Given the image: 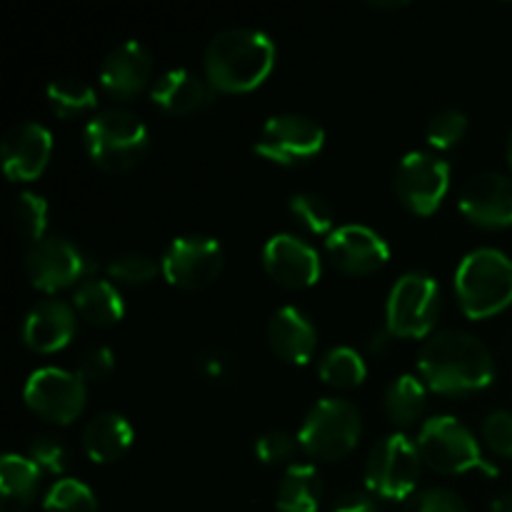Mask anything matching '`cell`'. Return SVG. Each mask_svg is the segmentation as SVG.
Instances as JSON below:
<instances>
[{
    "instance_id": "cell-35",
    "label": "cell",
    "mask_w": 512,
    "mask_h": 512,
    "mask_svg": "<svg viewBox=\"0 0 512 512\" xmlns=\"http://www.w3.org/2000/svg\"><path fill=\"white\" fill-rule=\"evenodd\" d=\"M28 458L33 460L43 473L50 475H60L68 468V450L63 448V443L50 438V435H40V438L30 440Z\"/></svg>"
},
{
    "instance_id": "cell-33",
    "label": "cell",
    "mask_w": 512,
    "mask_h": 512,
    "mask_svg": "<svg viewBox=\"0 0 512 512\" xmlns=\"http://www.w3.org/2000/svg\"><path fill=\"white\" fill-rule=\"evenodd\" d=\"M158 273H163L160 265L155 263L150 255L143 253L118 255V258L108 265V275L113 283L133 285V288H138V285H150L158 278Z\"/></svg>"
},
{
    "instance_id": "cell-2",
    "label": "cell",
    "mask_w": 512,
    "mask_h": 512,
    "mask_svg": "<svg viewBox=\"0 0 512 512\" xmlns=\"http://www.w3.org/2000/svg\"><path fill=\"white\" fill-rule=\"evenodd\" d=\"M275 68V43L255 28H228L215 35L203 55L205 80L213 90L243 95L260 88Z\"/></svg>"
},
{
    "instance_id": "cell-23",
    "label": "cell",
    "mask_w": 512,
    "mask_h": 512,
    "mask_svg": "<svg viewBox=\"0 0 512 512\" xmlns=\"http://www.w3.org/2000/svg\"><path fill=\"white\" fill-rule=\"evenodd\" d=\"M43 470L30 458L8 453L0 460V510L25 512L35 503Z\"/></svg>"
},
{
    "instance_id": "cell-31",
    "label": "cell",
    "mask_w": 512,
    "mask_h": 512,
    "mask_svg": "<svg viewBox=\"0 0 512 512\" xmlns=\"http://www.w3.org/2000/svg\"><path fill=\"white\" fill-rule=\"evenodd\" d=\"M45 512H98L95 493L85 483L75 478H60L53 488L45 493Z\"/></svg>"
},
{
    "instance_id": "cell-22",
    "label": "cell",
    "mask_w": 512,
    "mask_h": 512,
    "mask_svg": "<svg viewBox=\"0 0 512 512\" xmlns=\"http://www.w3.org/2000/svg\"><path fill=\"white\" fill-rule=\"evenodd\" d=\"M83 450L93 463L110 465L125 458L133 448L135 430L130 420L120 413H100L90 418L83 428Z\"/></svg>"
},
{
    "instance_id": "cell-10",
    "label": "cell",
    "mask_w": 512,
    "mask_h": 512,
    "mask_svg": "<svg viewBox=\"0 0 512 512\" xmlns=\"http://www.w3.org/2000/svg\"><path fill=\"white\" fill-rule=\"evenodd\" d=\"M393 188L400 203L413 215L428 218L443 205L450 190V165L440 155L413 150L395 168Z\"/></svg>"
},
{
    "instance_id": "cell-36",
    "label": "cell",
    "mask_w": 512,
    "mask_h": 512,
    "mask_svg": "<svg viewBox=\"0 0 512 512\" xmlns=\"http://www.w3.org/2000/svg\"><path fill=\"white\" fill-rule=\"evenodd\" d=\"M298 448V438L283 433V430H273V433H265L255 440V458L263 465H280L288 463Z\"/></svg>"
},
{
    "instance_id": "cell-42",
    "label": "cell",
    "mask_w": 512,
    "mask_h": 512,
    "mask_svg": "<svg viewBox=\"0 0 512 512\" xmlns=\"http://www.w3.org/2000/svg\"><path fill=\"white\" fill-rule=\"evenodd\" d=\"M370 8H375V10H403V8H408V3H400V0H395V3H383V0H380V3H370Z\"/></svg>"
},
{
    "instance_id": "cell-40",
    "label": "cell",
    "mask_w": 512,
    "mask_h": 512,
    "mask_svg": "<svg viewBox=\"0 0 512 512\" xmlns=\"http://www.w3.org/2000/svg\"><path fill=\"white\" fill-rule=\"evenodd\" d=\"M198 370L203 373V378L208 380H220L228 373V360H223V355H203L198 360Z\"/></svg>"
},
{
    "instance_id": "cell-30",
    "label": "cell",
    "mask_w": 512,
    "mask_h": 512,
    "mask_svg": "<svg viewBox=\"0 0 512 512\" xmlns=\"http://www.w3.org/2000/svg\"><path fill=\"white\" fill-rule=\"evenodd\" d=\"M295 223L310 235H330L335 225V213L328 200L318 193H295L288 203Z\"/></svg>"
},
{
    "instance_id": "cell-7",
    "label": "cell",
    "mask_w": 512,
    "mask_h": 512,
    "mask_svg": "<svg viewBox=\"0 0 512 512\" xmlns=\"http://www.w3.org/2000/svg\"><path fill=\"white\" fill-rule=\"evenodd\" d=\"M443 308V293L433 275L410 270L390 288L385 303V330L400 340H420L433 335Z\"/></svg>"
},
{
    "instance_id": "cell-6",
    "label": "cell",
    "mask_w": 512,
    "mask_h": 512,
    "mask_svg": "<svg viewBox=\"0 0 512 512\" xmlns=\"http://www.w3.org/2000/svg\"><path fill=\"white\" fill-rule=\"evenodd\" d=\"M415 445H418L423 465H428L435 473L463 475L480 470L485 475H498V468L485 460L475 435L453 415H435L425 420Z\"/></svg>"
},
{
    "instance_id": "cell-25",
    "label": "cell",
    "mask_w": 512,
    "mask_h": 512,
    "mask_svg": "<svg viewBox=\"0 0 512 512\" xmlns=\"http://www.w3.org/2000/svg\"><path fill=\"white\" fill-rule=\"evenodd\" d=\"M323 500V480L308 463H293L278 485L275 505L280 512H318Z\"/></svg>"
},
{
    "instance_id": "cell-3",
    "label": "cell",
    "mask_w": 512,
    "mask_h": 512,
    "mask_svg": "<svg viewBox=\"0 0 512 512\" xmlns=\"http://www.w3.org/2000/svg\"><path fill=\"white\" fill-rule=\"evenodd\" d=\"M83 145L95 168L123 175L138 168L150 150V133L143 120L125 108H108L88 120Z\"/></svg>"
},
{
    "instance_id": "cell-32",
    "label": "cell",
    "mask_w": 512,
    "mask_h": 512,
    "mask_svg": "<svg viewBox=\"0 0 512 512\" xmlns=\"http://www.w3.org/2000/svg\"><path fill=\"white\" fill-rule=\"evenodd\" d=\"M468 135V115L455 108H445L428 120L425 138L433 150H453Z\"/></svg>"
},
{
    "instance_id": "cell-4",
    "label": "cell",
    "mask_w": 512,
    "mask_h": 512,
    "mask_svg": "<svg viewBox=\"0 0 512 512\" xmlns=\"http://www.w3.org/2000/svg\"><path fill=\"white\" fill-rule=\"evenodd\" d=\"M455 293L470 320H485L512 305V260L495 248L468 253L455 273Z\"/></svg>"
},
{
    "instance_id": "cell-27",
    "label": "cell",
    "mask_w": 512,
    "mask_h": 512,
    "mask_svg": "<svg viewBox=\"0 0 512 512\" xmlns=\"http://www.w3.org/2000/svg\"><path fill=\"white\" fill-rule=\"evenodd\" d=\"M318 375L330 388L353 390L365 383V378H368V365L360 358L358 350L348 348V345H338V348H330L320 358Z\"/></svg>"
},
{
    "instance_id": "cell-8",
    "label": "cell",
    "mask_w": 512,
    "mask_h": 512,
    "mask_svg": "<svg viewBox=\"0 0 512 512\" xmlns=\"http://www.w3.org/2000/svg\"><path fill=\"white\" fill-rule=\"evenodd\" d=\"M423 473V458L418 445L403 433H393L378 440L365 460V488L375 498L408 503L418 488Z\"/></svg>"
},
{
    "instance_id": "cell-16",
    "label": "cell",
    "mask_w": 512,
    "mask_h": 512,
    "mask_svg": "<svg viewBox=\"0 0 512 512\" xmlns=\"http://www.w3.org/2000/svg\"><path fill=\"white\" fill-rule=\"evenodd\" d=\"M458 208L468 223L483 230L512 225V178L503 173H480L460 190Z\"/></svg>"
},
{
    "instance_id": "cell-29",
    "label": "cell",
    "mask_w": 512,
    "mask_h": 512,
    "mask_svg": "<svg viewBox=\"0 0 512 512\" xmlns=\"http://www.w3.org/2000/svg\"><path fill=\"white\" fill-rule=\"evenodd\" d=\"M10 218H13L15 230H18L25 240L38 243V240L45 238V230H48V200H45L43 195L25 190V193H20L18 198L13 200Z\"/></svg>"
},
{
    "instance_id": "cell-14",
    "label": "cell",
    "mask_w": 512,
    "mask_h": 512,
    "mask_svg": "<svg viewBox=\"0 0 512 512\" xmlns=\"http://www.w3.org/2000/svg\"><path fill=\"white\" fill-rule=\"evenodd\" d=\"M325 253L335 270L350 278H368L390 260V245L368 225H340L325 240Z\"/></svg>"
},
{
    "instance_id": "cell-43",
    "label": "cell",
    "mask_w": 512,
    "mask_h": 512,
    "mask_svg": "<svg viewBox=\"0 0 512 512\" xmlns=\"http://www.w3.org/2000/svg\"><path fill=\"white\" fill-rule=\"evenodd\" d=\"M508 163H510V170H512V133L508 138Z\"/></svg>"
},
{
    "instance_id": "cell-15",
    "label": "cell",
    "mask_w": 512,
    "mask_h": 512,
    "mask_svg": "<svg viewBox=\"0 0 512 512\" xmlns=\"http://www.w3.org/2000/svg\"><path fill=\"white\" fill-rule=\"evenodd\" d=\"M263 268L283 290H308L323 275L318 250L290 233L273 235L263 248Z\"/></svg>"
},
{
    "instance_id": "cell-9",
    "label": "cell",
    "mask_w": 512,
    "mask_h": 512,
    "mask_svg": "<svg viewBox=\"0 0 512 512\" xmlns=\"http://www.w3.org/2000/svg\"><path fill=\"white\" fill-rule=\"evenodd\" d=\"M23 265L30 285L40 293H60L78 285L80 280L85 283L93 270L88 255L68 238H58V235H45L38 243H30Z\"/></svg>"
},
{
    "instance_id": "cell-28",
    "label": "cell",
    "mask_w": 512,
    "mask_h": 512,
    "mask_svg": "<svg viewBox=\"0 0 512 512\" xmlns=\"http://www.w3.org/2000/svg\"><path fill=\"white\" fill-rule=\"evenodd\" d=\"M45 98H48L50 110L53 115L63 120H75L88 115L90 110H95L98 105V95L90 83L80 78H58L48 85L45 90Z\"/></svg>"
},
{
    "instance_id": "cell-34",
    "label": "cell",
    "mask_w": 512,
    "mask_h": 512,
    "mask_svg": "<svg viewBox=\"0 0 512 512\" xmlns=\"http://www.w3.org/2000/svg\"><path fill=\"white\" fill-rule=\"evenodd\" d=\"M403 512H470L465 500L455 495L453 490L445 488H428L415 493L405 503Z\"/></svg>"
},
{
    "instance_id": "cell-37",
    "label": "cell",
    "mask_w": 512,
    "mask_h": 512,
    "mask_svg": "<svg viewBox=\"0 0 512 512\" xmlns=\"http://www.w3.org/2000/svg\"><path fill=\"white\" fill-rule=\"evenodd\" d=\"M483 440L498 458L512 460V413L495 410L483 423Z\"/></svg>"
},
{
    "instance_id": "cell-38",
    "label": "cell",
    "mask_w": 512,
    "mask_h": 512,
    "mask_svg": "<svg viewBox=\"0 0 512 512\" xmlns=\"http://www.w3.org/2000/svg\"><path fill=\"white\" fill-rule=\"evenodd\" d=\"M115 368V355L113 350L105 348V345H93V348L85 350L78 360V368L75 373L85 380V383H100V380L108 378Z\"/></svg>"
},
{
    "instance_id": "cell-26",
    "label": "cell",
    "mask_w": 512,
    "mask_h": 512,
    "mask_svg": "<svg viewBox=\"0 0 512 512\" xmlns=\"http://www.w3.org/2000/svg\"><path fill=\"white\" fill-rule=\"evenodd\" d=\"M425 398H428V385L418 375H400L388 385L383 398L385 418L395 428H410L415 420L423 415Z\"/></svg>"
},
{
    "instance_id": "cell-5",
    "label": "cell",
    "mask_w": 512,
    "mask_h": 512,
    "mask_svg": "<svg viewBox=\"0 0 512 512\" xmlns=\"http://www.w3.org/2000/svg\"><path fill=\"white\" fill-rule=\"evenodd\" d=\"M363 435V418L350 400L323 398L308 410L298 433V445L308 458L338 463L348 458Z\"/></svg>"
},
{
    "instance_id": "cell-19",
    "label": "cell",
    "mask_w": 512,
    "mask_h": 512,
    "mask_svg": "<svg viewBox=\"0 0 512 512\" xmlns=\"http://www.w3.org/2000/svg\"><path fill=\"white\" fill-rule=\"evenodd\" d=\"M153 78V55L140 40H125L105 55L100 85L115 100H133Z\"/></svg>"
},
{
    "instance_id": "cell-18",
    "label": "cell",
    "mask_w": 512,
    "mask_h": 512,
    "mask_svg": "<svg viewBox=\"0 0 512 512\" xmlns=\"http://www.w3.org/2000/svg\"><path fill=\"white\" fill-rule=\"evenodd\" d=\"M78 333V313L63 300H40L28 310L20 328V340L38 355H53L68 348Z\"/></svg>"
},
{
    "instance_id": "cell-1",
    "label": "cell",
    "mask_w": 512,
    "mask_h": 512,
    "mask_svg": "<svg viewBox=\"0 0 512 512\" xmlns=\"http://www.w3.org/2000/svg\"><path fill=\"white\" fill-rule=\"evenodd\" d=\"M420 380L438 395H470L495 380V360L488 345L468 330H440L418 353Z\"/></svg>"
},
{
    "instance_id": "cell-41",
    "label": "cell",
    "mask_w": 512,
    "mask_h": 512,
    "mask_svg": "<svg viewBox=\"0 0 512 512\" xmlns=\"http://www.w3.org/2000/svg\"><path fill=\"white\" fill-rule=\"evenodd\" d=\"M490 512H512V493H500L490 503Z\"/></svg>"
},
{
    "instance_id": "cell-21",
    "label": "cell",
    "mask_w": 512,
    "mask_h": 512,
    "mask_svg": "<svg viewBox=\"0 0 512 512\" xmlns=\"http://www.w3.org/2000/svg\"><path fill=\"white\" fill-rule=\"evenodd\" d=\"M268 345L280 360L290 365H305L318 350V330L308 315L293 305L275 310L268 323Z\"/></svg>"
},
{
    "instance_id": "cell-24",
    "label": "cell",
    "mask_w": 512,
    "mask_h": 512,
    "mask_svg": "<svg viewBox=\"0 0 512 512\" xmlns=\"http://www.w3.org/2000/svg\"><path fill=\"white\" fill-rule=\"evenodd\" d=\"M73 308L88 325L110 328L123 320L125 300L113 280L88 278L73 293Z\"/></svg>"
},
{
    "instance_id": "cell-11",
    "label": "cell",
    "mask_w": 512,
    "mask_h": 512,
    "mask_svg": "<svg viewBox=\"0 0 512 512\" xmlns=\"http://www.w3.org/2000/svg\"><path fill=\"white\" fill-rule=\"evenodd\" d=\"M325 130L308 115L283 113L268 118L253 150L263 160L283 168L310 163L323 150Z\"/></svg>"
},
{
    "instance_id": "cell-39",
    "label": "cell",
    "mask_w": 512,
    "mask_h": 512,
    "mask_svg": "<svg viewBox=\"0 0 512 512\" xmlns=\"http://www.w3.org/2000/svg\"><path fill=\"white\" fill-rule=\"evenodd\" d=\"M333 512H380L378 498L373 493H363V490H348L335 500Z\"/></svg>"
},
{
    "instance_id": "cell-12",
    "label": "cell",
    "mask_w": 512,
    "mask_h": 512,
    "mask_svg": "<svg viewBox=\"0 0 512 512\" xmlns=\"http://www.w3.org/2000/svg\"><path fill=\"white\" fill-rule=\"evenodd\" d=\"M30 413L53 425H70L83 415L88 388L78 373L63 368H40L30 373L23 390Z\"/></svg>"
},
{
    "instance_id": "cell-17",
    "label": "cell",
    "mask_w": 512,
    "mask_h": 512,
    "mask_svg": "<svg viewBox=\"0 0 512 512\" xmlns=\"http://www.w3.org/2000/svg\"><path fill=\"white\" fill-rule=\"evenodd\" d=\"M53 158V135L45 125L23 120L5 133L0 145L3 170L15 183H33L48 168Z\"/></svg>"
},
{
    "instance_id": "cell-13",
    "label": "cell",
    "mask_w": 512,
    "mask_h": 512,
    "mask_svg": "<svg viewBox=\"0 0 512 512\" xmlns=\"http://www.w3.org/2000/svg\"><path fill=\"white\" fill-rule=\"evenodd\" d=\"M225 265V250L210 235H180L165 248L160 270L173 288L203 290L218 280Z\"/></svg>"
},
{
    "instance_id": "cell-20",
    "label": "cell",
    "mask_w": 512,
    "mask_h": 512,
    "mask_svg": "<svg viewBox=\"0 0 512 512\" xmlns=\"http://www.w3.org/2000/svg\"><path fill=\"white\" fill-rule=\"evenodd\" d=\"M150 100L168 115H195L213 105L215 90L193 70L173 68L153 80Z\"/></svg>"
}]
</instances>
